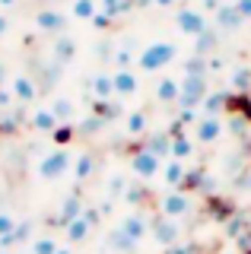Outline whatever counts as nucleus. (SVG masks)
<instances>
[{
    "label": "nucleus",
    "mask_w": 251,
    "mask_h": 254,
    "mask_svg": "<svg viewBox=\"0 0 251 254\" xmlns=\"http://www.w3.org/2000/svg\"><path fill=\"white\" fill-rule=\"evenodd\" d=\"M175 58H178V48H175V42H153V45H146L143 51H140L137 67L143 70V73H156V70L169 67V64L175 61Z\"/></svg>",
    "instance_id": "nucleus-1"
},
{
    "label": "nucleus",
    "mask_w": 251,
    "mask_h": 254,
    "mask_svg": "<svg viewBox=\"0 0 251 254\" xmlns=\"http://www.w3.org/2000/svg\"><path fill=\"white\" fill-rule=\"evenodd\" d=\"M223 133H226V121L219 115H200L197 124L191 127V137L197 146H213V143L223 140Z\"/></svg>",
    "instance_id": "nucleus-2"
},
{
    "label": "nucleus",
    "mask_w": 251,
    "mask_h": 254,
    "mask_svg": "<svg viewBox=\"0 0 251 254\" xmlns=\"http://www.w3.org/2000/svg\"><path fill=\"white\" fill-rule=\"evenodd\" d=\"M191 210H194V197L188 194V190H182V188L166 190V194L159 197V213L169 216V219H185Z\"/></svg>",
    "instance_id": "nucleus-3"
},
{
    "label": "nucleus",
    "mask_w": 251,
    "mask_h": 254,
    "mask_svg": "<svg viewBox=\"0 0 251 254\" xmlns=\"http://www.w3.org/2000/svg\"><path fill=\"white\" fill-rule=\"evenodd\" d=\"M207 92H210V79L207 76H182V99H178V105L200 111Z\"/></svg>",
    "instance_id": "nucleus-4"
},
{
    "label": "nucleus",
    "mask_w": 251,
    "mask_h": 254,
    "mask_svg": "<svg viewBox=\"0 0 251 254\" xmlns=\"http://www.w3.org/2000/svg\"><path fill=\"white\" fill-rule=\"evenodd\" d=\"M175 26H178V32L182 35H188V38H197L200 32H207L210 29V22H207V13L200 10H194V6H182V10L175 13Z\"/></svg>",
    "instance_id": "nucleus-5"
},
{
    "label": "nucleus",
    "mask_w": 251,
    "mask_h": 254,
    "mask_svg": "<svg viewBox=\"0 0 251 254\" xmlns=\"http://www.w3.org/2000/svg\"><path fill=\"white\" fill-rule=\"evenodd\" d=\"M150 235L156 238V245L162 248H172V245L182 242V229H178V219H169V216H150Z\"/></svg>",
    "instance_id": "nucleus-6"
},
{
    "label": "nucleus",
    "mask_w": 251,
    "mask_h": 254,
    "mask_svg": "<svg viewBox=\"0 0 251 254\" xmlns=\"http://www.w3.org/2000/svg\"><path fill=\"white\" fill-rule=\"evenodd\" d=\"M130 169H134L137 178L150 181V178H156V175L162 172V159L156 156V153H150V149L140 143V146L134 149V156H130Z\"/></svg>",
    "instance_id": "nucleus-7"
},
{
    "label": "nucleus",
    "mask_w": 251,
    "mask_h": 254,
    "mask_svg": "<svg viewBox=\"0 0 251 254\" xmlns=\"http://www.w3.org/2000/svg\"><path fill=\"white\" fill-rule=\"evenodd\" d=\"M118 229H121V232H127L140 245L146 235H150V216H146V213H140V210H134V213H127V216L121 219V226H118Z\"/></svg>",
    "instance_id": "nucleus-8"
},
{
    "label": "nucleus",
    "mask_w": 251,
    "mask_h": 254,
    "mask_svg": "<svg viewBox=\"0 0 251 254\" xmlns=\"http://www.w3.org/2000/svg\"><path fill=\"white\" fill-rule=\"evenodd\" d=\"M213 22L219 32H239L242 26H245V19H242V13L235 10V3H223L219 10L213 13Z\"/></svg>",
    "instance_id": "nucleus-9"
},
{
    "label": "nucleus",
    "mask_w": 251,
    "mask_h": 254,
    "mask_svg": "<svg viewBox=\"0 0 251 254\" xmlns=\"http://www.w3.org/2000/svg\"><path fill=\"white\" fill-rule=\"evenodd\" d=\"M178 99H182V79L162 76L159 83H156V102H159V105H178Z\"/></svg>",
    "instance_id": "nucleus-10"
},
{
    "label": "nucleus",
    "mask_w": 251,
    "mask_h": 254,
    "mask_svg": "<svg viewBox=\"0 0 251 254\" xmlns=\"http://www.w3.org/2000/svg\"><path fill=\"white\" fill-rule=\"evenodd\" d=\"M159 175H162V181H166V188H169V190H175V188H182V185H185L188 165L182 162V159H166Z\"/></svg>",
    "instance_id": "nucleus-11"
},
{
    "label": "nucleus",
    "mask_w": 251,
    "mask_h": 254,
    "mask_svg": "<svg viewBox=\"0 0 251 254\" xmlns=\"http://www.w3.org/2000/svg\"><path fill=\"white\" fill-rule=\"evenodd\" d=\"M112 83H115V95H134L140 89L137 73H134V70H127V67L115 70V73H112Z\"/></svg>",
    "instance_id": "nucleus-12"
},
{
    "label": "nucleus",
    "mask_w": 251,
    "mask_h": 254,
    "mask_svg": "<svg viewBox=\"0 0 251 254\" xmlns=\"http://www.w3.org/2000/svg\"><path fill=\"white\" fill-rule=\"evenodd\" d=\"M143 146L166 162V159H172V133H169V130H166V133H153V137L143 140Z\"/></svg>",
    "instance_id": "nucleus-13"
},
{
    "label": "nucleus",
    "mask_w": 251,
    "mask_h": 254,
    "mask_svg": "<svg viewBox=\"0 0 251 254\" xmlns=\"http://www.w3.org/2000/svg\"><path fill=\"white\" fill-rule=\"evenodd\" d=\"M194 149H197V143H194L191 133H175V137H172V159L188 162V159L194 156Z\"/></svg>",
    "instance_id": "nucleus-14"
},
{
    "label": "nucleus",
    "mask_w": 251,
    "mask_h": 254,
    "mask_svg": "<svg viewBox=\"0 0 251 254\" xmlns=\"http://www.w3.org/2000/svg\"><path fill=\"white\" fill-rule=\"evenodd\" d=\"M226 99H229V92L210 89L207 99H203V105H200V115H219V118H223L226 115Z\"/></svg>",
    "instance_id": "nucleus-15"
},
{
    "label": "nucleus",
    "mask_w": 251,
    "mask_h": 254,
    "mask_svg": "<svg viewBox=\"0 0 251 254\" xmlns=\"http://www.w3.org/2000/svg\"><path fill=\"white\" fill-rule=\"evenodd\" d=\"M216 38H219V29L210 26L207 32H200L197 38H194V54H200V58H210V54L216 51Z\"/></svg>",
    "instance_id": "nucleus-16"
},
{
    "label": "nucleus",
    "mask_w": 251,
    "mask_h": 254,
    "mask_svg": "<svg viewBox=\"0 0 251 254\" xmlns=\"http://www.w3.org/2000/svg\"><path fill=\"white\" fill-rule=\"evenodd\" d=\"M67 165H70V156L67 153H54V156H48L42 162V175H45V178H58V175L67 172Z\"/></svg>",
    "instance_id": "nucleus-17"
},
{
    "label": "nucleus",
    "mask_w": 251,
    "mask_h": 254,
    "mask_svg": "<svg viewBox=\"0 0 251 254\" xmlns=\"http://www.w3.org/2000/svg\"><path fill=\"white\" fill-rule=\"evenodd\" d=\"M245 229H248V216H245V213H232V216L223 222V232H226V238H232V242L245 232Z\"/></svg>",
    "instance_id": "nucleus-18"
},
{
    "label": "nucleus",
    "mask_w": 251,
    "mask_h": 254,
    "mask_svg": "<svg viewBox=\"0 0 251 254\" xmlns=\"http://www.w3.org/2000/svg\"><path fill=\"white\" fill-rule=\"evenodd\" d=\"M146 127H150L146 111H130V115H127V133H130V137H143Z\"/></svg>",
    "instance_id": "nucleus-19"
},
{
    "label": "nucleus",
    "mask_w": 251,
    "mask_h": 254,
    "mask_svg": "<svg viewBox=\"0 0 251 254\" xmlns=\"http://www.w3.org/2000/svg\"><path fill=\"white\" fill-rule=\"evenodd\" d=\"M232 92H251V67L232 70Z\"/></svg>",
    "instance_id": "nucleus-20"
},
{
    "label": "nucleus",
    "mask_w": 251,
    "mask_h": 254,
    "mask_svg": "<svg viewBox=\"0 0 251 254\" xmlns=\"http://www.w3.org/2000/svg\"><path fill=\"white\" fill-rule=\"evenodd\" d=\"M89 229H92V226H89V222H86L83 216L70 219V222H67V235H70V242H83V238L89 235Z\"/></svg>",
    "instance_id": "nucleus-21"
},
{
    "label": "nucleus",
    "mask_w": 251,
    "mask_h": 254,
    "mask_svg": "<svg viewBox=\"0 0 251 254\" xmlns=\"http://www.w3.org/2000/svg\"><path fill=\"white\" fill-rule=\"evenodd\" d=\"M185 76H207V58L194 54V58L185 64Z\"/></svg>",
    "instance_id": "nucleus-22"
},
{
    "label": "nucleus",
    "mask_w": 251,
    "mask_h": 254,
    "mask_svg": "<svg viewBox=\"0 0 251 254\" xmlns=\"http://www.w3.org/2000/svg\"><path fill=\"white\" fill-rule=\"evenodd\" d=\"M112 245H115L118 251H137V242L127 232H121V229H115V232H112Z\"/></svg>",
    "instance_id": "nucleus-23"
},
{
    "label": "nucleus",
    "mask_w": 251,
    "mask_h": 254,
    "mask_svg": "<svg viewBox=\"0 0 251 254\" xmlns=\"http://www.w3.org/2000/svg\"><path fill=\"white\" fill-rule=\"evenodd\" d=\"M96 95H99V99H112V95H115V83H112L108 73L96 76Z\"/></svg>",
    "instance_id": "nucleus-24"
},
{
    "label": "nucleus",
    "mask_w": 251,
    "mask_h": 254,
    "mask_svg": "<svg viewBox=\"0 0 251 254\" xmlns=\"http://www.w3.org/2000/svg\"><path fill=\"white\" fill-rule=\"evenodd\" d=\"M92 169H96V159H92L89 153H86V156H80V162H76V178H80V181H86V178L92 175Z\"/></svg>",
    "instance_id": "nucleus-25"
},
{
    "label": "nucleus",
    "mask_w": 251,
    "mask_h": 254,
    "mask_svg": "<svg viewBox=\"0 0 251 254\" xmlns=\"http://www.w3.org/2000/svg\"><path fill=\"white\" fill-rule=\"evenodd\" d=\"M146 194H150V190H143V188H127L124 190V197H127V203H134V206H140L146 200Z\"/></svg>",
    "instance_id": "nucleus-26"
},
{
    "label": "nucleus",
    "mask_w": 251,
    "mask_h": 254,
    "mask_svg": "<svg viewBox=\"0 0 251 254\" xmlns=\"http://www.w3.org/2000/svg\"><path fill=\"white\" fill-rule=\"evenodd\" d=\"M124 190H127V181H124L121 175H112V185H108V194H112V197H121Z\"/></svg>",
    "instance_id": "nucleus-27"
},
{
    "label": "nucleus",
    "mask_w": 251,
    "mask_h": 254,
    "mask_svg": "<svg viewBox=\"0 0 251 254\" xmlns=\"http://www.w3.org/2000/svg\"><path fill=\"white\" fill-rule=\"evenodd\" d=\"M73 10H76V16H83V19H86V16H96V3H92V0H76Z\"/></svg>",
    "instance_id": "nucleus-28"
},
{
    "label": "nucleus",
    "mask_w": 251,
    "mask_h": 254,
    "mask_svg": "<svg viewBox=\"0 0 251 254\" xmlns=\"http://www.w3.org/2000/svg\"><path fill=\"white\" fill-rule=\"evenodd\" d=\"M80 216V200H76V197H70V200L64 203V219L70 222V219H76Z\"/></svg>",
    "instance_id": "nucleus-29"
},
{
    "label": "nucleus",
    "mask_w": 251,
    "mask_h": 254,
    "mask_svg": "<svg viewBox=\"0 0 251 254\" xmlns=\"http://www.w3.org/2000/svg\"><path fill=\"white\" fill-rule=\"evenodd\" d=\"M235 248H239L242 254H251V229H245V232L235 238Z\"/></svg>",
    "instance_id": "nucleus-30"
},
{
    "label": "nucleus",
    "mask_w": 251,
    "mask_h": 254,
    "mask_svg": "<svg viewBox=\"0 0 251 254\" xmlns=\"http://www.w3.org/2000/svg\"><path fill=\"white\" fill-rule=\"evenodd\" d=\"M35 254H58V245L51 238H42V242H35Z\"/></svg>",
    "instance_id": "nucleus-31"
},
{
    "label": "nucleus",
    "mask_w": 251,
    "mask_h": 254,
    "mask_svg": "<svg viewBox=\"0 0 251 254\" xmlns=\"http://www.w3.org/2000/svg\"><path fill=\"white\" fill-rule=\"evenodd\" d=\"M232 3H235V10H239L242 13V19H251V0H232Z\"/></svg>",
    "instance_id": "nucleus-32"
},
{
    "label": "nucleus",
    "mask_w": 251,
    "mask_h": 254,
    "mask_svg": "<svg viewBox=\"0 0 251 254\" xmlns=\"http://www.w3.org/2000/svg\"><path fill=\"white\" fill-rule=\"evenodd\" d=\"M166 254H194V245L178 242V245H172V248H166Z\"/></svg>",
    "instance_id": "nucleus-33"
},
{
    "label": "nucleus",
    "mask_w": 251,
    "mask_h": 254,
    "mask_svg": "<svg viewBox=\"0 0 251 254\" xmlns=\"http://www.w3.org/2000/svg\"><path fill=\"white\" fill-rule=\"evenodd\" d=\"M54 140H58V143L73 140V127H58V130H54Z\"/></svg>",
    "instance_id": "nucleus-34"
},
{
    "label": "nucleus",
    "mask_w": 251,
    "mask_h": 254,
    "mask_svg": "<svg viewBox=\"0 0 251 254\" xmlns=\"http://www.w3.org/2000/svg\"><path fill=\"white\" fill-rule=\"evenodd\" d=\"M219 6H223V0H200V10L203 13H216Z\"/></svg>",
    "instance_id": "nucleus-35"
},
{
    "label": "nucleus",
    "mask_w": 251,
    "mask_h": 254,
    "mask_svg": "<svg viewBox=\"0 0 251 254\" xmlns=\"http://www.w3.org/2000/svg\"><path fill=\"white\" fill-rule=\"evenodd\" d=\"M112 22H115V16H112V13H99V16H96V26H99V29H108Z\"/></svg>",
    "instance_id": "nucleus-36"
},
{
    "label": "nucleus",
    "mask_w": 251,
    "mask_h": 254,
    "mask_svg": "<svg viewBox=\"0 0 251 254\" xmlns=\"http://www.w3.org/2000/svg\"><path fill=\"white\" fill-rule=\"evenodd\" d=\"M130 48H124V51H118V67H130Z\"/></svg>",
    "instance_id": "nucleus-37"
},
{
    "label": "nucleus",
    "mask_w": 251,
    "mask_h": 254,
    "mask_svg": "<svg viewBox=\"0 0 251 254\" xmlns=\"http://www.w3.org/2000/svg\"><path fill=\"white\" fill-rule=\"evenodd\" d=\"M70 115H73V108H70L67 102H61V105H58V118H70Z\"/></svg>",
    "instance_id": "nucleus-38"
},
{
    "label": "nucleus",
    "mask_w": 251,
    "mask_h": 254,
    "mask_svg": "<svg viewBox=\"0 0 251 254\" xmlns=\"http://www.w3.org/2000/svg\"><path fill=\"white\" fill-rule=\"evenodd\" d=\"M178 0H153V6H159V10H172Z\"/></svg>",
    "instance_id": "nucleus-39"
},
{
    "label": "nucleus",
    "mask_w": 251,
    "mask_h": 254,
    "mask_svg": "<svg viewBox=\"0 0 251 254\" xmlns=\"http://www.w3.org/2000/svg\"><path fill=\"white\" fill-rule=\"evenodd\" d=\"M242 185H245V188H248V190H251V169H248V172H245V178H242Z\"/></svg>",
    "instance_id": "nucleus-40"
},
{
    "label": "nucleus",
    "mask_w": 251,
    "mask_h": 254,
    "mask_svg": "<svg viewBox=\"0 0 251 254\" xmlns=\"http://www.w3.org/2000/svg\"><path fill=\"white\" fill-rule=\"evenodd\" d=\"M216 254H242L239 248H223V251H216Z\"/></svg>",
    "instance_id": "nucleus-41"
},
{
    "label": "nucleus",
    "mask_w": 251,
    "mask_h": 254,
    "mask_svg": "<svg viewBox=\"0 0 251 254\" xmlns=\"http://www.w3.org/2000/svg\"><path fill=\"white\" fill-rule=\"evenodd\" d=\"M137 6H153V0H137Z\"/></svg>",
    "instance_id": "nucleus-42"
},
{
    "label": "nucleus",
    "mask_w": 251,
    "mask_h": 254,
    "mask_svg": "<svg viewBox=\"0 0 251 254\" xmlns=\"http://www.w3.org/2000/svg\"><path fill=\"white\" fill-rule=\"evenodd\" d=\"M115 3H121V0H105V6H108V10H112V6H115Z\"/></svg>",
    "instance_id": "nucleus-43"
},
{
    "label": "nucleus",
    "mask_w": 251,
    "mask_h": 254,
    "mask_svg": "<svg viewBox=\"0 0 251 254\" xmlns=\"http://www.w3.org/2000/svg\"><path fill=\"white\" fill-rule=\"evenodd\" d=\"M58 254H73V251H67V248H58Z\"/></svg>",
    "instance_id": "nucleus-44"
},
{
    "label": "nucleus",
    "mask_w": 251,
    "mask_h": 254,
    "mask_svg": "<svg viewBox=\"0 0 251 254\" xmlns=\"http://www.w3.org/2000/svg\"><path fill=\"white\" fill-rule=\"evenodd\" d=\"M248 229H251V213H248Z\"/></svg>",
    "instance_id": "nucleus-45"
}]
</instances>
